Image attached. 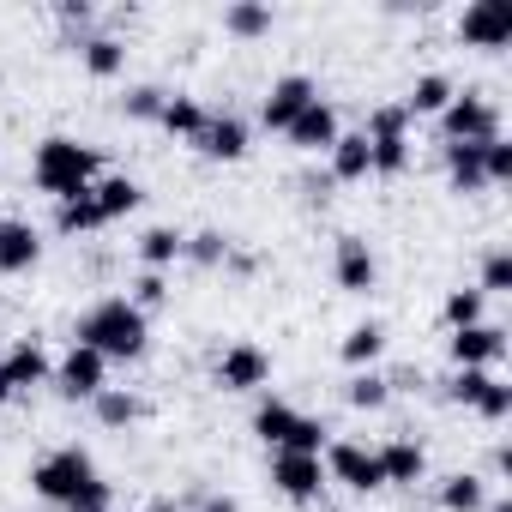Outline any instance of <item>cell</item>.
<instances>
[{"label":"cell","instance_id":"cell-44","mask_svg":"<svg viewBox=\"0 0 512 512\" xmlns=\"http://www.w3.org/2000/svg\"><path fill=\"white\" fill-rule=\"evenodd\" d=\"M13 398V386H7V368H0V404H7Z\"/></svg>","mask_w":512,"mask_h":512},{"label":"cell","instance_id":"cell-30","mask_svg":"<svg viewBox=\"0 0 512 512\" xmlns=\"http://www.w3.org/2000/svg\"><path fill=\"white\" fill-rule=\"evenodd\" d=\"M380 350H386V332H380L374 320H368V326H356V332L344 338V362H350V368H368Z\"/></svg>","mask_w":512,"mask_h":512},{"label":"cell","instance_id":"cell-29","mask_svg":"<svg viewBox=\"0 0 512 512\" xmlns=\"http://www.w3.org/2000/svg\"><path fill=\"white\" fill-rule=\"evenodd\" d=\"M91 404H97V422H103V428H127V422L139 416V398H133V392H115V386H103Z\"/></svg>","mask_w":512,"mask_h":512},{"label":"cell","instance_id":"cell-10","mask_svg":"<svg viewBox=\"0 0 512 512\" xmlns=\"http://www.w3.org/2000/svg\"><path fill=\"white\" fill-rule=\"evenodd\" d=\"M266 374H272V356L260 344H229L223 362H217V386L223 392H253V386H266Z\"/></svg>","mask_w":512,"mask_h":512},{"label":"cell","instance_id":"cell-20","mask_svg":"<svg viewBox=\"0 0 512 512\" xmlns=\"http://www.w3.org/2000/svg\"><path fill=\"white\" fill-rule=\"evenodd\" d=\"M374 458H380V476H386V482H422V470H428V458H422L416 440H392V446H380Z\"/></svg>","mask_w":512,"mask_h":512},{"label":"cell","instance_id":"cell-42","mask_svg":"<svg viewBox=\"0 0 512 512\" xmlns=\"http://www.w3.org/2000/svg\"><path fill=\"white\" fill-rule=\"evenodd\" d=\"M61 19H67V25H73V19L85 25V19H91V7H85V0H61Z\"/></svg>","mask_w":512,"mask_h":512},{"label":"cell","instance_id":"cell-11","mask_svg":"<svg viewBox=\"0 0 512 512\" xmlns=\"http://www.w3.org/2000/svg\"><path fill=\"white\" fill-rule=\"evenodd\" d=\"M320 91H314V79L308 73H284L278 85H272V97H266V109H260V121L272 127V133H290V121L314 103Z\"/></svg>","mask_w":512,"mask_h":512},{"label":"cell","instance_id":"cell-32","mask_svg":"<svg viewBox=\"0 0 512 512\" xmlns=\"http://www.w3.org/2000/svg\"><path fill=\"white\" fill-rule=\"evenodd\" d=\"M446 326H452V332L482 326V290H452V296H446Z\"/></svg>","mask_w":512,"mask_h":512},{"label":"cell","instance_id":"cell-2","mask_svg":"<svg viewBox=\"0 0 512 512\" xmlns=\"http://www.w3.org/2000/svg\"><path fill=\"white\" fill-rule=\"evenodd\" d=\"M97 163H103V157H97L91 145H79V139H43V145H37V187L55 193V199H73V193L91 187Z\"/></svg>","mask_w":512,"mask_h":512},{"label":"cell","instance_id":"cell-39","mask_svg":"<svg viewBox=\"0 0 512 512\" xmlns=\"http://www.w3.org/2000/svg\"><path fill=\"white\" fill-rule=\"evenodd\" d=\"M109 500H115V494H109V482L97 476V482H85V488L67 500V512H109Z\"/></svg>","mask_w":512,"mask_h":512},{"label":"cell","instance_id":"cell-34","mask_svg":"<svg viewBox=\"0 0 512 512\" xmlns=\"http://www.w3.org/2000/svg\"><path fill=\"white\" fill-rule=\"evenodd\" d=\"M482 296H512V253H488L482 260Z\"/></svg>","mask_w":512,"mask_h":512},{"label":"cell","instance_id":"cell-40","mask_svg":"<svg viewBox=\"0 0 512 512\" xmlns=\"http://www.w3.org/2000/svg\"><path fill=\"white\" fill-rule=\"evenodd\" d=\"M181 253H193V260H199V266H217V260H223V253H229V241H223L217 229H205V235H193V241H187Z\"/></svg>","mask_w":512,"mask_h":512},{"label":"cell","instance_id":"cell-15","mask_svg":"<svg viewBox=\"0 0 512 512\" xmlns=\"http://www.w3.org/2000/svg\"><path fill=\"white\" fill-rule=\"evenodd\" d=\"M500 356H506V332L500 326H464V332H452V362L458 368H488Z\"/></svg>","mask_w":512,"mask_h":512},{"label":"cell","instance_id":"cell-6","mask_svg":"<svg viewBox=\"0 0 512 512\" xmlns=\"http://www.w3.org/2000/svg\"><path fill=\"white\" fill-rule=\"evenodd\" d=\"M404 109H374L368 115V157H374V175H398L410 163V139H404Z\"/></svg>","mask_w":512,"mask_h":512},{"label":"cell","instance_id":"cell-35","mask_svg":"<svg viewBox=\"0 0 512 512\" xmlns=\"http://www.w3.org/2000/svg\"><path fill=\"white\" fill-rule=\"evenodd\" d=\"M386 398H392V392H386V380H380V374H374V368H368V374H356V380H350V404H356V410H380V404H386Z\"/></svg>","mask_w":512,"mask_h":512},{"label":"cell","instance_id":"cell-36","mask_svg":"<svg viewBox=\"0 0 512 512\" xmlns=\"http://www.w3.org/2000/svg\"><path fill=\"white\" fill-rule=\"evenodd\" d=\"M482 175L488 181H512V145H506V133L482 145Z\"/></svg>","mask_w":512,"mask_h":512},{"label":"cell","instance_id":"cell-16","mask_svg":"<svg viewBox=\"0 0 512 512\" xmlns=\"http://www.w3.org/2000/svg\"><path fill=\"white\" fill-rule=\"evenodd\" d=\"M205 157H217V163H235L241 151H247V121L241 115H205V133L193 139Z\"/></svg>","mask_w":512,"mask_h":512},{"label":"cell","instance_id":"cell-8","mask_svg":"<svg viewBox=\"0 0 512 512\" xmlns=\"http://www.w3.org/2000/svg\"><path fill=\"white\" fill-rule=\"evenodd\" d=\"M458 37L470 49H506L512 43V7H506V0H476V7H464Z\"/></svg>","mask_w":512,"mask_h":512},{"label":"cell","instance_id":"cell-13","mask_svg":"<svg viewBox=\"0 0 512 512\" xmlns=\"http://www.w3.org/2000/svg\"><path fill=\"white\" fill-rule=\"evenodd\" d=\"M332 272H338V290H350V296H368L374 278H380V266H374V253H368L362 235H338V260H332Z\"/></svg>","mask_w":512,"mask_h":512},{"label":"cell","instance_id":"cell-17","mask_svg":"<svg viewBox=\"0 0 512 512\" xmlns=\"http://www.w3.org/2000/svg\"><path fill=\"white\" fill-rule=\"evenodd\" d=\"M0 368H7V386H13V392L43 386V380L55 374V362H49V356H43V344H31V338H25V344H13V356L0 362Z\"/></svg>","mask_w":512,"mask_h":512},{"label":"cell","instance_id":"cell-21","mask_svg":"<svg viewBox=\"0 0 512 512\" xmlns=\"http://www.w3.org/2000/svg\"><path fill=\"white\" fill-rule=\"evenodd\" d=\"M332 175H338V181L374 175V157H368V139H362V133H338V145H332Z\"/></svg>","mask_w":512,"mask_h":512},{"label":"cell","instance_id":"cell-9","mask_svg":"<svg viewBox=\"0 0 512 512\" xmlns=\"http://www.w3.org/2000/svg\"><path fill=\"white\" fill-rule=\"evenodd\" d=\"M103 374H109V362H103L97 350L73 344V350L61 356V368H55L49 380L61 386V398H97V392H103Z\"/></svg>","mask_w":512,"mask_h":512},{"label":"cell","instance_id":"cell-28","mask_svg":"<svg viewBox=\"0 0 512 512\" xmlns=\"http://www.w3.org/2000/svg\"><path fill=\"white\" fill-rule=\"evenodd\" d=\"M157 121H163L169 133H181V139H199V133H205V109H199L193 97H169Z\"/></svg>","mask_w":512,"mask_h":512},{"label":"cell","instance_id":"cell-4","mask_svg":"<svg viewBox=\"0 0 512 512\" xmlns=\"http://www.w3.org/2000/svg\"><path fill=\"white\" fill-rule=\"evenodd\" d=\"M85 482H97V464H91L85 446H61V452H49V458L31 470V488H37L43 500H55V506H67Z\"/></svg>","mask_w":512,"mask_h":512},{"label":"cell","instance_id":"cell-43","mask_svg":"<svg viewBox=\"0 0 512 512\" xmlns=\"http://www.w3.org/2000/svg\"><path fill=\"white\" fill-rule=\"evenodd\" d=\"M199 512H241V506H235V500H229V494H211V500H205V506H199Z\"/></svg>","mask_w":512,"mask_h":512},{"label":"cell","instance_id":"cell-19","mask_svg":"<svg viewBox=\"0 0 512 512\" xmlns=\"http://www.w3.org/2000/svg\"><path fill=\"white\" fill-rule=\"evenodd\" d=\"M91 199H97V211H103V223H115V217H127V211H139V199H145V187H139V181H127V175H109V181H97V187H91Z\"/></svg>","mask_w":512,"mask_h":512},{"label":"cell","instance_id":"cell-25","mask_svg":"<svg viewBox=\"0 0 512 512\" xmlns=\"http://www.w3.org/2000/svg\"><path fill=\"white\" fill-rule=\"evenodd\" d=\"M55 223H61V235H91V229H103V211H97L91 187H85V193H73V199H61Z\"/></svg>","mask_w":512,"mask_h":512},{"label":"cell","instance_id":"cell-33","mask_svg":"<svg viewBox=\"0 0 512 512\" xmlns=\"http://www.w3.org/2000/svg\"><path fill=\"white\" fill-rule=\"evenodd\" d=\"M163 103H169V97H163L157 85H133V91L121 97V109H127L133 121H157V115H163Z\"/></svg>","mask_w":512,"mask_h":512},{"label":"cell","instance_id":"cell-1","mask_svg":"<svg viewBox=\"0 0 512 512\" xmlns=\"http://www.w3.org/2000/svg\"><path fill=\"white\" fill-rule=\"evenodd\" d=\"M79 344L97 350L103 362H133V356H145V314L127 296H109L79 320Z\"/></svg>","mask_w":512,"mask_h":512},{"label":"cell","instance_id":"cell-27","mask_svg":"<svg viewBox=\"0 0 512 512\" xmlns=\"http://www.w3.org/2000/svg\"><path fill=\"white\" fill-rule=\"evenodd\" d=\"M440 506H446V512H482V506H488L482 476H446V482H440Z\"/></svg>","mask_w":512,"mask_h":512},{"label":"cell","instance_id":"cell-37","mask_svg":"<svg viewBox=\"0 0 512 512\" xmlns=\"http://www.w3.org/2000/svg\"><path fill=\"white\" fill-rule=\"evenodd\" d=\"M488 380H494V374H488V368H458V380H452V398H458V404H470V410H476V398H482V392H488Z\"/></svg>","mask_w":512,"mask_h":512},{"label":"cell","instance_id":"cell-18","mask_svg":"<svg viewBox=\"0 0 512 512\" xmlns=\"http://www.w3.org/2000/svg\"><path fill=\"white\" fill-rule=\"evenodd\" d=\"M37 253H43V241H37L31 223H7V229H0V272H31Z\"/></svg>","mask_w":512,"mask_h":512},{"label":"cell","instance_id":"cell-3","mask_svg":"<svg viewBox=\"0 0 512 512\" xmlns=\"http://www.w3.org/2000/svg\"><path fill=\"white\" fill-rule=\"evenodd\" d=\"M253 434H260L266 446H278V452H314V458L326 452V422H320V416H302V410H290V404H278V398L260 404Z\"/></svg>","mask_w":512,"mask_h":512},{"label":"cell","instance_id":"cell-31","mask_svg":"<svg viewBox=\"0 0 512 512\" xmlns=\"http://www.w3.org/2000/svg\"><path fill=\"white\" fill-rule=\"evenodd\" d=\"M121 61H127V55H121V43H115V37H91V43H85V67H91L97 79H115V73H121Z\"/></svg>","mask_w":512,"mask_h":512},{"label":"cell","instance_id":"cell-24","mask_svg":"<svg viewBox=\"0 0 512 512\" xmlns=\"http://www.w3.org/2000/svg\"><path fill=\"white\" fill-rule=\"evenodd\" d=\"M452 97H458V91H452V79H446V73H422V79L410 85V103H404V115H440Z\"/></svg>","mask_w":512,"mask_h":512},{"label":"cell","instance_id":"cell-46","mask_svg":"<svg viewBox=\"0 0 512 512\" xmlns=\"http://www.w3.org/2000/svg\"><path fill=\"white\" fill-rule=\"evenodd\" d=\"M0 229H7V217H0Z\"/></svg>","mask_w":512,"mask_h":512},{"label":"cell","instance_id":"cell-12","mask_svg":"<svg viewBox=\"0 0 512 512\" xmlns=\"http://www.w3.org/2000/svg\"><path fill=\"white\" fill-rule=\"evenodd\" d=\"M272 482L290 494V500H314L326 488V464L314 452H278L272 458Z\"/></svg>","mask_w":512,"mask_h":512},{"label":"cell","instance_id":"cell-14","mask_svg":"<svg viewBox=\"0 0 512 512\" xmlns=\"http://www.w3.org/2000/svg\"><path fill=\"white\" fill-rule=\"evenodd\" d=\"M290 145H296V151H332V145H338V115H332V103L314 97V103L290 121Z\"/></svg>","mask_w":512,"mask_h":512},{"label":"cell","instance_id":"cell-7","mask_svg":"<svg viewBox=\"0 0 512 512\" xmlns=\"http://www.w3.org/2000/svg\"><path fill=\"white\" fill-rule=\"evenodd\" d=\"M326 476H332V482H344V488H356V494H368V488H386V476H380V458H374L368 446H350V440L326 446Z\"/></svg>","mask_w":512,"mask_h":512},{"label":"cell","instance_id":"cell-45","mask_svg":"<svg viewBox=\"0 0 512 512\" xmlns=\"http://www.w3.org/2000/svg\"><path fill=\"white\" fill-rule=\"evenodd\" d=\"M488 512H512V500H494V506H488Z\"/></svg>","mask_w":512,"mask_h":512},{"label":"cell","instance_id":"cell-41","mask_svg":"<svg viewBox=\"0 0 512 512\" xmlns=\"http://www.w3.org/2000/svg\"><path fill=\"white\" fill-rule=\"evenodd\" d=\"M163 296H169L163 272H145V278L133 284V308H139V314H145V308H163Z\"/></svg>","mask_w":512,"mask_h":512},{"label":"cell","instance_id":"cell-23","mask_svg":"<svg viewBox=\"0 0 512 512\" xmlns=\"http://www.w3.org/2000/svg\"><path fill=\"white\" fill-rule=\"evenodd\" d=\"M181 247H187L181 229H145V235H139V260H145V272H163V266L181 260Z\"/></svg>","mask_w":512,"mask_h":512},{"label":"cell","instance_id":"cell-26","mask_svg":"<svg viewBox=\"0 0 512 512\" xmlns=\"http://www.w3.org/2000/svg\"><path fill=\"white\" fill-rule=\"evenodd\" d=\"M223 31L229 37H266L272 31V7L266 0H235V7L223 13Z\"/></svg>","mask_w":512,"mask_h":512},{"label":"cell","instance_id":"cell-22","mask_svg":"<svg viewBox=\"0 0 512 512\" xmlns=\"http://www.w3.org/2000/svg\"><path fill=\"white\" fill-rule=\"evenodd\" d=\"M446 175L458 193H482L488 175H482V145H446Z\"/></svg>","mask_w":512,"mask_h":512},{"label":"cell","instance_id":"cell-5","mask_svg":"<svg viewBox=\"0 0 512 512\" xmlns=\"http://www.w3.org/2000/svg\"><path fill=\"white\" fill-rule=\"evenodd\" d=\"M440 133H446V145H488V139H500V109L488 97H452L440 109Z\"/></svg>","mask_w":512,"mask_h":512},{"label":"cell","instance_id":"cell-38","mask_svg":"<svg viewBox=\"0 0 512 512\" xmlns=\"http://www.w3.org/2000/svg\"><path fill=\"white\" fill-rule=\"evenodd\" d=\"M476 410H482L488 422H506V416H512V386H506V380H488V392L476 398Z\"/></svg>","mask_w":512,"mask_h":512}]
</instances>
